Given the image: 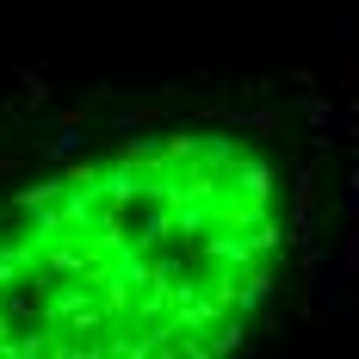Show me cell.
I'll use <instances>...</instances> for the list:
<instances>
[{
	"mask_svg": "<svg viewBox=\"0 0 359 359\" xmlns=\"http://www.w3.org/2000/svg\"><path fill=\"white\" fill-rule=\"evenodd\" d=\"M56 62H87V56H155V32L149 25H124V32H69L50 43Z\"/></svg>",
	"mask_w": 359,
	"mask_h": 359,
	"instance_id": "cell-1",
	"label": "cell"
},
{
	"mask_svg": "<svg viewBox=\"0 0 359 359\" xmlns=\"http://www.w3.org/2000/svg\"><path fill=\"white\" fill-rule=\"evenodd\" d=\"M217 174L229 180V186H236V192H248V198H260V205H273V192H279V168H273V161H266V155H236V161H229V168H217Z\"/></svg>",
	"mask_w": 359,
	"mask_h": 359,
	"instance_id": "cell-2",
	"label": "cell"
},
{
	"mask_svg": "<svg viewBox=\"0 0 359 359\" xmlns=\"http://www.w3.org/2000/svg\"><path fill=\"white\" fill-rule=\"evenodd\" d=\"M100 192H106L111 205H137L143 198V161H124V155L100 161Z\"/></svg>",
	"mask_w": 359,
	"mask_h": 359,
	"instance_id": "cell-3",
	"label": "cell"
},
{
	"mask_svg": "<svg viewBox=\"0 0 359 359\" xmlns=\"http://www.w3.org/2000/svg\"><path fill=\"white\" fill-rule=\"evenodd\" d=\"M236 155H248V143H236V137H211V130H198V161H205V168H229V161H236Z\"/></svg>",
	"mask_w": 359,
	"mask_h": 359,
	"instance_id": "cell-4",
	"label": "cell"
},
{
	"mask_svg": "<svg viewBox=\"0 0 359 359\" xmlns=\"http://www.w3.org/2000/svg\"><path fill=\"white\" fill-rule=\"evenodd\" d=\"M81 149H87V130H81V124H62V137L37 143V155H43V161H74Z\"/></svg>",
	"mask_w": 359,
	"mask_h": 359,
	"instance_id": "cell-5",
	"label": "cell"
},
{
	"mask_svg": "<svg viewBox=\"0 0 359 359\" xmlns=\"http://www.w3.org/2000/svg\"><path fill=\"white\" fill-rule=\"evenodd\" d=\"M161 149H168V137H149V124L130 130V137H118V155L124 161H161Z\"/></svg>",
	"mask_w": 359,
	"mask_h": 359,
	"instance_id": "cell-6",
	"label": "cell"
},
{
	"mask_svg": "<svg viewBox=\"0 0 359 359\" xmlns=\"http://www.w3.org/2000/svg\"><path fill=\"white\" fill-rule=\"evenodd\" d=\"M229 124H242V130H266V137H279V111H273V106H254V111H229Z\"/></svg>",
	"mask_w": 359,
	"mask_h": 359,
	"instance_id": "cell-7",
	"label": "cell"
},
{
	"mask_svg": "<svg viewBox=\"0 0 359 359\" xmlns=\"http://www.w3.org/2000/svg\"><path fill=\"white\" fill-rule=\"evenodd\" d=\"M143 124H155V111H149V106H124V111H111V137H130V130H143Z\"/></svg>",
	"mask_w": 359,
	"mask_h": 359,
	"instance_id": "cell-8",
	"label": "cell"
},
{
	"mask_svg": "<svg viewBox=\"0 0 359 359\" xmlns=\"http://www.w3.org/2000/svg\"><path fill=\"white\" fill-rule=\"evenodd\" d=\"M316 32H328V43H347V37H353V19H323Z\"/></svg>",
	"mask_w": 359,
	"mask_h": 359,
	"instance_id": "cell-9",
	"label": "cell"
},
{
	"mask_svg": "<svg viewBox=\"0 0 359 359\" xmlns=\"http://www.w3.org/2000/svg\"><path fill=\"white\" fill-rule=\"evenodd\" d=\"M19 174V155H0V180H13Z\"/></svg>",
	"mask_w": 359,
	"mask_h": 359,
	"instance_id": "cell-10",
	"label": "cell"
},
{
	"mask_svg": "<svg viewBox=\"0 0 359 359\" xmlns=\"http://www.w3.org/2000/svg\"><path fill=\"white\" fill-rule=\"evenodd\" d=\"M347 217H359V174H353V192H347Z\"/></svg>",
	"mask_w": 359,
	"mask_h": 359,
	"instance_id": "cell-11",
	"label": "cell"
},
{
	"mask_svg": "<svg viewBox=\"0 0 359 359\" xmlns=\"http://www.w3.org/2000/svg\"><path fill=\"white\" fill-rule=\"evenodd\" d=\"M6 217H13V205H0V223H6Z\"/></svg>",
	"mask_w": 359,
	"mask_h": 359,
	"instance_id": "cell-12",
	"label": "cell"
}]
</instances>
